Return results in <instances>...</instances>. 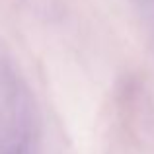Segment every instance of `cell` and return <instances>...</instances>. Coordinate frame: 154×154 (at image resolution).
<instances>
[{"mask_svg":"<svg viewBox=\"0 0 154 154\" xmlns=\"http://www.w3.org/2000/svg\"><path fill=\"white\" fill-rule=\"evenodd\" d=\"M39 117L29 88L0 53V154H37Z\"/></svg>","mask_w":154,"mask_h":154,"instance_id":"1","label":"cell"}]
</instances>
